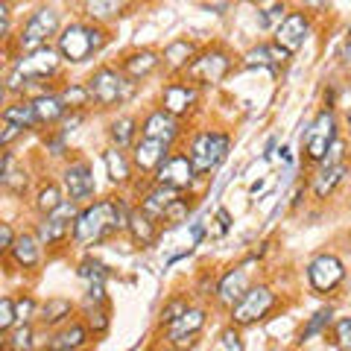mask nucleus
<instances>
[{"instance_id":"f257e3e1","label":"nucleus","mask_w":351,"mask_h":351,"mask_svg":"<svg viewBox=\"0 0 351 351\" xmlns=\"http://www.w3.org/2000/svg\"><path fill=\"white\" fill-rule=\"evenodd\" d=\"M129 214L132 211H126V205L120 199H103V202L88 205L85 211H80V217H76L73 240L80 246L100 243V240H106L108 234L129 228Z\"/></svg>"},{"instance_id":"f03ea898","label":"nucleus","mask_w":351,"mask_h":351,"mask_svg":"<svg viewBox=\"0 0 351 351\" xmlns=\"http://www.w3.org/2000/svg\"><path fill=\"white\" fill-rule=\"evenodd\" d=\"M106 29L97 24H68L59 38H56V50L62 53L64 62L71 64H82L85 59H91L94 53H100L106 47Z\"/></svg>"},{"instance_id":"7ed1b4c3","label":"nucleus","mask_w":351,"mask_h":351,"mask_svg":"<svg viewBox=\"0 0 351 351\" xmlns=\"http://www.w3.org/2000/svg\"><path fill=\"white\" fill-rule=\"evenodd\" d=\"M88 88H91V97L97 106H120L126 103L132 94H135V82H129V76L123 71H112V68H100L91 73L88 80Z\"/></svg>"},{"instance_id":"20e7f679","label":"nucleus","mask_w":351,"mask_h":351,"mask_svg":"<svg viewBox=\"0 0 351 351\" xmlns=\"http://www.w3.org/2000/svg\"><path fill=\"white\" fill-rule=\"evenodd\" d=\"M228 149H232V138L226 132H199L191 144V161L199 176L217 170L219 164L228 158Z\"/></svg>"},{"instance_id":"39448f33","label":"nucleus","mask_w":351,"mask_h":351,"mask_svg":"<svg viewBox=\"0 0 351 351\" xmlns=\"http://www.w3.org/2000/svg\"><path fill=\"white\" fill-rule=\"evenodd\" d=\"M59 24H62L59 9H53V6H38L36 12L29 15V21L24 24V29H21L18 47L24 50V53L47 47V38H50V36H59V32H62Z\"/></svg>"},{"instance_id":"423d86ee","label":"nucleus","mask_w":351,"mask_h":351,"mask_svg":"<svg viewBox=\"0 0 351 351\" xmlns=\"http://www.w3.org/2000/svg\"><path fill=\"white\" fill-rule=\"evenodd\" d=\"M337 141V117L331 108H325V112L316 114V120L311 123V129H307L304 135V152L311 161H325L328 149L334 147Z\"/></svg>"},{"instance_id":"0eeeda50","label":"nucleus","mask_w":351,"mask_h":351,"mask_svg":"<svg viewBox=\"0 0 351 351\" xmlns=\"http://www.w3.org/2000/svg\"><path fill=\"white\" fill-rule=\"evenodd\" d=\"M232 71V59L223 50H208L188 64V80L196 85H217Z\"/></svg>"},{"instance_id":"6e6552de","label":"nucleus","mask_w":351,"mask_h":351,"mask_svg":"<svg viewBox=\"0 0 351 351\" xmlns=\"http://www.w3.org/2000/svg\"><path fill=\"white\" fill-rule=\"evenodd\" d=\"M272 304H276V293L269 287H263V284L261 287H249V293L232 307V319L234 325H252L263 319L272 311Z\"/></svg>"},{"instance_id":"1a4fd4ad","label":"nucleus","mask_w":351,"mask_h":351,"mask_svg":"<svg viewBox=\"0 0 351 351\" xmlns=\"http://www.w3.org/2000/svg\"><path fill=\"white\" fill-rule=\"evenodd\" d=\"M76 217H80V214H76V202H62L53 214H44L41 226H38V240L44 246L62 243V240L73 232Z\"/></svg>"},{"instance_id":"9d476101","label":"nucleus","mask_w":351,"mask_h":351,"mask_svg":"<svg viewBox=\"0 0 351 351\" xmlns=\"http://www.w3.org/2000/svg\"><path fill=\"white\" fill-rule=\"evenodd\" d=\"M343 278H346V267L337 255H316L311 261V267H307V281L319 293L337 290L339 284H343Z\"/></svg>"},{"instance_id":"9b49d317","label":"nucleus","mask_w":351,"mask_h":351,"mask_svg":"<svg viewBox=\"0 0 351 351\" xmlns=\"http://www.w3.org/2000/svg\"><path fill=\"white\" fill-rule=\"evenodd\" d=\"M59 62H62V53H59V50L41 47V50H32V53H27V56H21V59L15 62L12 71H15L18 76H24L27 82H32V80H47L50 73H56Z\"/></svg>"},{"instance_id":"f8f14e48","label":"nucleus","mask_w":351,"mask_h":351,"mask_svg":"<svg viewBox=\"0 0 351 351\" xmlns=\"http://www.w3.org/2000/svg\"><path fill=\"white\" fill-rule=\"evenodd\" d=\"M196 176H199V173H196L191 156H170V158L156 170V182L164 184V188L184 191V188H191V184H193Z\"/></svg>"},{"instance_id":"ddd939ff","label":"nucleus","mask_w":351,"mask_h":351,"mask_svg":"<svg viewBox=\"0 0 351 351\" xmlns=\"http://www.w3.org/2000/svg\"><path fill=\"white\" fill-rule=\"evenodd\" d=\"M307 36H311V18L304 12H290L284 18V24L276 29V44H281L287 53H295L299 47H304Z\"/></svg>"},{"instance_id":"4468645a","label":"nucleus","mask_w":351,"mask_h":351,"mask_svg":"<svg viewBox=\"0 0 351 351\" xmlns=\"http://www.w3.org/2000/svg\"><path fill=\"white\" fill-rule=\"evenodd\" d=\"M196 97H199V91H196L193 82H170L161 91V108L173 117H182L196 106Z\"/></svg>"},{"instance_id":"2eb2a0df","label":"nucleus","mask_w":351,"mask_h":351,"mask_svg":"<svg viewBox=\"0 0 351 351\" xmlns=\"http://www.w3.org/2000/svg\"><path fill=\"white\" fill-rule=\"evenodd\" d=\"M64 191H68L71 202H85L91 199L97 184H94V173L85 161H73L68 170H64Z\"/></svg>"},{"instance_id":"dca6fc26","label":"nucleus","mask_w":351,"mask_h":351,"mask_svg":"<svg viewBox=\"0 0 351 351\" xmlns=\"http://www.w3.org/2000/svg\"><path fill=\"white\" fill-rule=\"evenodd\" d=\"M202 325H205V311H199V307H188L173 325H167V334H170V339L176 346H188V343H193V337L202 331Z\"/></svg>"},{"instance_id":"f3484780","label":"nucleus","mask_w":351,"mask_h":351,"mask_svg":"<svg viewBox=\"0 0 351 351\" xmlns=\"http://www.w3.org/2000/svg\"><path fill=\"white\" fill-rule=\"evenodd\" d=\"M179 120H176L170 112H164V108H158V112H152L147 120H144V138H156V141H164V144H173L176 138H179Z\"/></svg>"},{"instance_id":"a211bd4d","label":"nucleus","mask_w":351,"mask_h":351,"mask_svg":"<svg viewBox=\"0 0 351 351\" xmlns=\"http://www.w3.org/2000/svg\"><path fill=\"white\" fill-rule=\"evenodd\" d=\"M167 158H170V144H164V141L144 138L141 144H135V164H138V167L144 170V173L158 170Z\"/></svg>"},{"instance_id":"6ab92c4d","label":"nucleus","mask_w":351,"mask_h":351,"mask_svg":"<svg viewBox=\"0 0 351 351\" xmlns=\"http://www.w3.org/2000/svg\"><path fill=\"white\" fill-rule=\"evenodd\" d=\"M249 293V276H246V267H237L232 272H226L223 281H219V287H217V295H219V302L228 304V307H234L243 295Z\"/></svg>"},{"instance_id":"aec40b11","label":"nucleus","mask_w":351,"mask_h":351,"mask_svg":"<svg viewBox=\"0 0 351 351\" xmlns=\"http://www.w3.org/2000/svg\"><path fill=\"white\" fill-rule=\"evenodd\" d=\"M182 196V191H173V188H164V184H156L144 199H141V208L152 217V219H164L170 211V205Z\"/></svg>"},{"instance_id":"412c9836","label":"nucleus","mask_w":351,"mask_h":351,"mask_svg":"<svg viewBox=\"0 0 351 351\" xmlns=\"http://www.w3.org/2000/svg\"><path fill=\"white\" fill-rule=\"evenodd\" d=\"M158 219H152L144 208H138V211H132L129 214V234L132 240H135L138 246H152L156 243V237H158Z\"/></svg>"},{"instance_id":"4be33fe9","label":"nucleus","mask_w":351,"mask_h":351,"mask_svg":"<svg viewBox=\"0 0 351 351\" xmlns=\"http://www.w3.org/2000/svg\"><path fill=\"white\" fill-rule=\"evenodd\" d=\"M41 240L38 234H18L15 237V246L9 255L15 258L18 267H24V269H32V267H38V261H41Z\"/></svg>"},{"instance_id":"5701e85b","label":"nucleus","mask_w":351,"mask_h":351,"mask_svg":"<svg viewBox=\"0 0 351 351\" xmlns=\"http://www.w3.org/2000/svg\"><path fill=\"white\" fill-rule=\"evenodd\" d=\"M158 62L161 59H158L156 50H138V53H132V56L123 59V73L129 80H144V76H149L158 68Z\"/></svg>"},{"instance_id":"b1692460","label":"nucleus","mask_w":351,"mask_h":351,"mask_svg":"<svg viewBox=\"0 0 351 351\" xmlns=\"http://www.w3.org/2000/svg\"><path fill=\"white\" fill-rule=\"evenodd\" d=\"M32 108H36V117H38V123H44V126H50V123H59V120L64 117V112H68L59 94H38L36 100H32Z\"/></svg>"},{"instance_id":"393cba45","label":"nucleus","mask_w":351,"mask_h":351,"mask_svg":"<svg viewBox=\"0 0 351 351\" xmlns=\"http://www.w3.org/2000/svg\"><path fill=\"white\" fill-rule=\"evenodd\" d=\"M196 59V50L188 38H176L173 44L164 47V64H167L170 71H188V64Z\"/></svg>"},{"instance_id":"a878e982","label":"nucleus","mask_w":351,"mask_h":351,"mask_svg":"<svg viewBox=\"0 0 351 351\" xmlns=\"http://www.w3.org/2000/svg\"><path fill=\"white\" fill-rule=\"evenodd\" d=\"M88 343V331L82 325H71L64 328V331H59L56 337L47 343V351H80L82 346Z\"/></svg>"},{"instance_id":"bb28decb","label":"nucleus","mask_w":351,"mask_h":351,"mask_svg":"<svg viewBox=\"0 0 351 351\" xmlns=\"http://www.w3.org/2000/svg\"><path fill=\"white\" fill-rule=\"evenodd\" d=\"M346 173H348V164H334V167H322L319 173H316V179H313V193L319 196V199L331 196L337 184L343 182V176H346Z\"/></svg>"},{"instance_id":"cd10ccee","label":"nucleus","mask_w":351,"mask_h":351,"mask_svg":"<svg viewBox=\"0 0 351 351\" xmlns=\"http://www.w3.org/2000/svg\"><path fill=\"white\" fill-rule=\"evenodd\" d=\"M129 9V0H85V15L94 21L120 18Z\"/></svg>"},{"instance_id":"c85d7f7f","label":"nucleus","mask_w":351,"mask_h":351,"mask_svg":"<svg viewBox=\"0 0 351 351\" xmlns=\"http://www.w3.org/2000/svg\"><path fill=\"white\" fill-rule=\"evenodd\" d=\"M3 120L6 123H18L21 129H32L38 126V117H36V108H32V103H12L3 108Z\"/></svg>"},{"instance_id":"c756f323","label":"nucleus","mask_w":351,"mask_h":351,"mask_svg":"<svg viewBox=\"0 0 351 351\" xmlns=\"http://www.w3.org/2000/svg\"><path fill=\"white\" fill-rule=\"evenodd\" d=\"M103 161H106V170H108V179H112L114 184H123L129 182V158L123 156L120 149H106L103 152Z\"/></svg>"},{"instance_id":"7c9ffc66","label":"nucleus","mask_w":351,"mask_h":351,"mask_svg":"<svg viewBox=\"0 0 351 351\" xmlns=\"http://www.w3.org/2000/svg\"><path fill=\"white\" fill-rule=\"evenodd\" d=\"M59 97H62L64 108H73V112H82V108L94 100L91 88H88V85H68V88H62Z\"/></svg>"},{"instance_id":"2f4dec72","label":"nucleus","mask_w":351,"mask_h":351,"mask_svg":"<svg viewBox=\"0 0 351 351\" xmlns=\"http://www.w3.org/2000/svg\"><path fill=\"white\" fill-rule=\"evenodd\" d=\"M243 68H269V71H278L276 68V59H272V47H269V44L252 47L246 56H243Z\"/></svg>"},{"instance_id":"473e14b6","label":"nucleus","mask_w":351,"mask_h":351,"mask_svg":"<svg viewBox=\"0 0 351 351\" xmlns=\"http://www.w3.org/2000/svg\"><path fill=\"white\" fill-rule=\"evenodd\" d=\"M76 272H80V278L88 281V284H103L108 278V267L103 261H97V258H85Z\"/></svg>"},{"instance_id":"72a5a7b5","label":"nucleus","mask_w":351,"mask_h":351,"mask_svg":"<svg viewBox=\"0 0 351 351\" xmlns=\"http://www.w3.org/2000/svg\"><path fill=\"white\" fill-rule=\"evenodd\" d=\"M6 346H9V351H32L36 348V331H32L29 325H18L12 337L6 339Z\"/></svg>"},{"instance_id":"f704fd0d","label":"nucleus","mask_w":351,"mask_h":351,"mask_svg":"<svg viewBox=\"0 0 351 351\" xmlns=\"http://www.w3.org/2000/svg\"><path fill=\"white\" fill-rule=\"evenodd\" d=\"M64 316H71V302H68V299H50L47 304L41 307V322H44V325L62 322Z\"/></svg>"},{"instance_id":"c9c22d12","label":"nucleus","mask_w":351,"mask_h":351,"mask_svg":"<svg viewBox=\"0 0 351 351\" xmlns=\"http://www.w3.org/2000/svg\"><path fill=\"white\" fill-rule=\"evenodd\" d=\"M64 199H62V191L56 188V184H44V188L38 191V199H36V208L41 214H53L56 208L62 205Z\"/></svg>"},{"instance_id":"e433bc0d","label":"nucleus","mask_w":351,"mask_h":351,"mask_svg":"<svg viewBox=\"0 0 351 351\" xmlns=\"http://www.w3.org/2000/svg\"><path fill=\"white\" fill-rule=\"evenodd\" d=\"M108 132H112V141L117 144V149L120 147H129L132 138H135V120H132V117H120V120H114Z\"/></svg>"},{"instance_id":"4c0bfd02","label":"nucleus","mask_w":351,"mask_h":351,"mask_svg":"<svg viewBox=\"0 0 351 351\" xmlns=\"http://www.w3.org/2000/svg\"><path fill=\"white\" fill-rule=\"evenodd\" d=\"M287 15H290V12H287V6H284V3H272L269 9L258 12V24H261L263 29H278Z\"/></svg>"},{"instance_id":"58836bf2","label":"nucleus","mask_w":351,"mask_h":351,"mask_svg":"<svg viewBox=\"0 0 351 351\" xmlns=\"http://www.w3.org/2000/svg\"><path fill=\"white\" fill-rule=\"evenodd\" d=\"M331 316H334L331 307H319V311H316V313L311 316V322L304 325V331H302V343H307V339H311V337L319 334L322 328H325L328 322H331Z\"/></svg>"},{"instance_id":"ea45409f","label":"nucleus","mask_w":351,"mask_h":351,"mask_svg":"<svg viewBox=\"0 0 351 351\" xmlns=\"http://www.w3.org/2000/svg\"><path fill=\"white\" fill-rule=\"evenodd\" d=\"M88 325H91V331L94 334H106V328H108V316H106V304H88Z\"/></svg>"},{"instance_id":"a19ab883","label":"nucleus","mask_w":351,"mask_h":351,"mask_svg":"<svg viewBox=\"0 0 351 351\" xmlns=\"http://www.w3.org/2000/svg\"><path fill=\"white\" fill-rule=\"evenodd\" d=\"M18 322V316H15V299H9V295H3L0 299V331H9Z\"/></svg>"},{"instance_id":"79ce46f5","label":"nucleus","mask_w":351,"mask_h":351,"mask_svg":"<svg viewBox=\"0 0 351 351\" xmlns=\"http://www.w3.org/2000/svg\"><path fill=\"white\" fill-rule=\"evenodd\" d=\"M3 182V188L6 191H12V193H24L27 191V184H29V176L24 173V170H12L6 176V179H0Z\"/></svg>"},{"instance_id":"37998d69","label":"nucleus","mask_w":351,"mask_h":351,"mask_svg":"<svg viewBox=\"0 0 351 351\" xmlns=\"http://www.w3.org/2000/svg\"><path fill=\"white\" fill-rule=\"evenodd\" d=\"M188 211H191V205H188V199H182V196H179V199H176V202L170 205V211H167V217H164V219H167V223H170V226H179V223H182V219H184V217H188Z\"/></svg>"},{"instance_id":"c03bdc74","label":"nucleus","mask_w":351,"mask_h":351,"mask_svg":"<svg viewBox=\"0 0 351 351\" xmlns=\"http://www.w3.org/2000/svg\"><path fill=\"white\" fill-rule=\"evenodd\" d=\"M184 311H188V304H184L182 299L170 302V304H167V307H164V311H161V325H173V322L179 319V316H182Z\"/></svg>"},{"instance_id":"a18cd8bd","label":"nucleus","mask_w":351,"mask_h":351,"mask_svg":"<svg viewBox=\"0 0 351 351\" xmlns=\"http://www.w3.org/2000/svg\"><path fill=\"white\" fill-rule=\"evenodd\" d=\"M219 351H243V339H240L234 328L223 331V337H219Z\"/></svg>"},{"instance_id":"49530a36","label":"nucleus","mask_w":351,"mask_h":351,"mask_svg":"<svg viewBox=\"0 0 351 351\" xmlns=\"http://www.w3.org/2000/svg\"><path fill=\"white\" fill-rule=\"evenodd\" d=\"M32 313H36V302H32L29 295H24V299H18V302H15V316H18V322H21V325H27Z\"/></svg>"},{"instance_id":"de8ad7c7","label":"nucleus","mask_w":351,"mask_h":351,"mask_svg":"<svg viewBox=\"0 0 351 351\" xmlns=\"http://www.w3.org/2000/svg\"><path fill=\"white\" fill-rule=\"evenodd\" d=\"M337 346L351 351V316H348V319H339L337 322Z\"/></svg>"},{"instance_id":"09e8293b","label":"nucleus","mask_w":351,"mask_h":351,"mask_svg":"<svg viewBox=\"0 0 351 351\" xmlns=\"http://www.w3.org/2000/svg\"><path fill=\"white\" fill-rule=\"evenodd\" d=\"M343 156H346V144L337 138V141H334V147L328 149V156H325V161H322V164H325V167H334V164H346V161H343Z\"/></svg>"},{"instance_id":"8fccbe9b","label":"nucleus","mask_w":351,"mask_h":351,"mask_svg":"<svg viewBox=\"0 0 351 351\" xmlns=\"http://www.w3.org/2000/svg\"><path fill=\"white\" fill-rule=\"evenodd\" d=\"M12 246H15L12 226H9V223H0V252H12Z\"/></svg>"},{"instance_id":"3c124183","label":"nucleus","mask_w":351,"mask_h":351,"mask_svg":"<svg viewBox=\"0 0 351 351\" xmlns=\"http://www.w3.org/2000/svg\"><path fill=\"white\" fill-rule=\"evenodd\" d=\"M18 135H24V129H21L18 123H6V120H3V135H0V144L9 147V144H12V141L18 138Z\"/></svg>"},{"instance_id":"603ef678","label":"nucleus","mask_w":351,"mask_h":351,"mask_svg":"<svg viewBox=\"0 0 351 351\" xmlns=\"http://www.w3.org/2000/svg\"><path fill=\"white\" fill-rule=\"evenodd\" d=\"M214 219H217V237H219V234H226L228 228H232V214H228L226 208H217Z\"/></svg>"},{"instance_id":"864d4df0","label":"nucleus","mask_w":351,"mask_h":351,"mask_svg":"<svg viewBox=\"0 0 351 351\" xmlns=\"http://www.w3.org/2000/svg\"><path fill=\"white\" fill-rule=\"evenodd\" d=\"M82 120H85V114H82V112H73V114H71V117H68V120H64V123H62V135H64V138H68V135H71V132H73L76 126H80V123H82Z\"/></svg>"},{"instance_id":"5fc2aeb1","label":"nucleus","mask_w":351,"mask_h":351,"mask_svg":"<svg viewBox=\"0 0 351 351\" xmlns=\"http://www.w3.org/2000/svg\"><path fill=\"white\" fill-rule=\"evenodd\" d=\"M304 9H311V12H325L328 6H331V0H302Z\"/></svg>"},{"instance_id":"6e6d98bb","label":"nucleus","mask_w":351,"mask_h":351,"mask_svg":"<svg viewBox=\"0 0 351 351\" xmlns=\"http://www.w3.org/2000/svg\"><path fill=\"white\" fill-rule=\"evenodd\" d=\"M47 147H50L53 156H62V152H64V135H62V132H59L56 138H50V141H47Z\"/></svg>"},{"instance_id":"4d7b16f0","label":"nucleus","mask_w":351,"mask_h":351,"mask_svg":"<svg viewBox=\"0 0 351 351\" xmlns=\"http://www.w3.org/2000/svg\"><path fill=\"white\" fill-rule=\"evenodd\" d=\"M339 59H343L346 68H351V36H348V41L343 44V50H339Z\"/></svg>"},{"instance_id":"13d9d810","label":"nucleus","mask_w":351,"mask_h":351,"mask_svg":"<svg viewBox=\"0 0 351 351\" xmlns=\"http://www.w3.org/2000/svg\"><path fill=\"white\" fill-rule=\"evenodd\" d=\"M348 129H351V112H348Z\"/></svg>"}]
</instances>
